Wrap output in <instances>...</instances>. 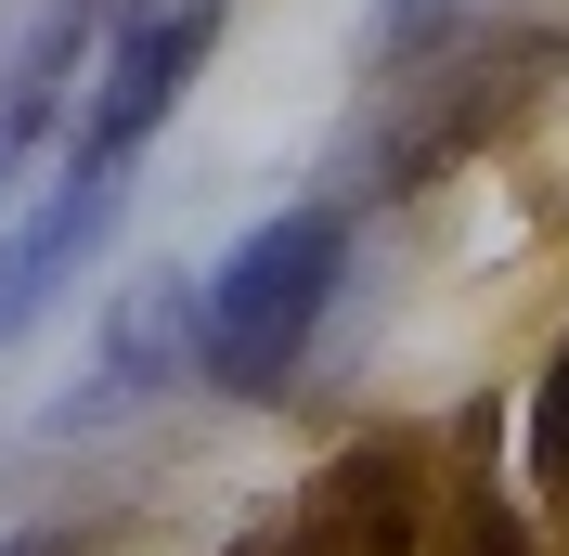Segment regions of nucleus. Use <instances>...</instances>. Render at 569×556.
I'll return each mask as SVG.
<instances>
[{
  "mask_svg": "<svg viewBox=\"0 0 569 556\" xmlns=\"http://www.w3.org/2000/svg\"><path fill=\"white\" fill-rule=\"evenodd\" d=\"M350 285V208H272L233 259L208 272V324H194V376L220 401H272L311 363L323 311Z\"/></svg>",
  "mask_w": 569,
  "mask_h": 556,
  "instance_id": "obj_1",
  "label": "nucleus"
},
{
  "mask_svg": "<svg viewBox=\"0 0 569 556\" xmlns=\"http://www.w3.org/2000/svg\"><path fill=\"white\" fill-rule=\"evenodd\" d=\"M220 13L233 0H104V52H91V91H78V130H66L78 169H130L169 130V105L208 78Z\"/></svg>",
  "mask_w": 569,
  "mask_h": 556,
  "instance_id": "obj_2",
  "label": "nucleus"
},
{
  "mask_svg": "<svg viewBox=\"0 0 569 556\" xmlns=\"http://www.w3.org/2000/svg\"><path fill=\"white\" fill-rule=\"evenodd\" d=\"M194 324H208V285H194V272H130V285L104 298V324H91V376L52 401V440L169 401V388L194 376Z\"/></svg>",
  "mask_w": 569,
  "mask_h": 556,
  "instance_id": "obj_3",
  "label": "nucleus"
},
{
  "mask_svg": "<svg viewBox=\"0 0 569 556\" xmlns=\"http://www.w3.org/2000/svg\"><path fill=\"white\" fill-rule=\"evenodd\" d=\"M117 181H130V169H78V156H66V181L39 195V220H13V234H0V349L27 337V324L52 311V285H66L78 259L117 234Z\"/></svg>",
  "mask_w": 569,
  "mask_h": 556,
  "instance_id": "obj_4",
  "label": "nucleus"
},
{
  "mask_svg": "<svg viewBox=\"0 0 569 556\" xmlns=\"http://www.w3.org/2000/svg\"><path fill=\"white\" fill-rule=\"evenodd\" d=\"M440 13H453V0H376V13H362V66H401L415 39H440Z\"/></svg>",
  "mask_w": 569,
  "mask_h": 556,
  "instance_id": "obj_5",
  "label": "nucleus"
},
{
  "mask_svg": "<svg viewBox=\"0 0 569 556\" xmlns=\"http://www.w3.org/2000/svg\"><path fill=\"white\" fill-rule=\"evenodd\" d=\"M557 466H569V376H557Z\"/></svg>",
  "mask_w": 569,
  "mask_h": 556,
  "instance_id": "obj_6",
  "label": "nucleus"
},
{
  "mask_svg": "<svg viewBox=\"0 0 569 556\" xmlns=\"http://www.w3.org/2000/svg\"><path fill=\"white\" fill-rule=\"evenodd\" d=\"M0 556H39V544H0Z\"/></svg>",
  "mask_w": 569,
  "mask_h": 556,
  "instance_id": "obj_7",
  "label": "nucleus"
}]
</instances>
